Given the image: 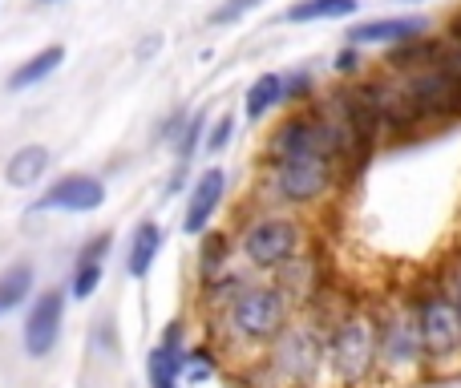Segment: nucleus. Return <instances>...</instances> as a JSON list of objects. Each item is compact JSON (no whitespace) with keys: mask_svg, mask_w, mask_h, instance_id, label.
<instances>
[{"mask_svg":"<svg viewBox=\"0 0 461 388\" xmlns=\"http://www.w3.org/2000/svg\"><path fill=\"white\" fill-rule=\"evenodd\" d=\"M287 303L276 287H247L243 295H235L227 311V324L235 336H247V340H267L284 328Z\"/></svg>","mask_w":461,"mask_h":388,"instance_id":"obj_1","label":"nucleus"},{"mask_svg":"<svg viewBox=\"0 0 461 388\" xmlns=\"http://www.w3.org/2000/svg\"><path fill=\"white\" fill-rule=\"evenodd\" d=\"M279 194L292 198V203H312L316 194L328 191L332 183V162L328 154L320 150H292V154H279Z\"/></svg>","mask_w":461,"mask_h":388,"instance_id":"obj_2","label":"nucleus"},{"mask_svg":"<svg viewBox=\"0 0 461 388\" xmlns=\"http://www.w3.org/2000/svg\"><path fill=\"white\" fill-rule=\"evenodd\" d=\"M421 348H429L433 356H457L461 352V308L446 295H433L421 308Z\"/></svg>","mask_w":461,"mask_h":388,"instance_id":"obj_3","label":"nucleus"},{"mask_svg":"<svg viewBox=\"0 0 461 388\" xmlns=\"http://www.w3.org/2000/svg\"><path fill=\"white\" fill-rule=\"evenodd\" d=\"M295 243H300V230L292 219H259L247 230V259L255 267H279L292 259Z\"/></svg>","mask_w":461,"mask_h":388,"instance_id":"obj_4","label":"nucleus"},{"mask_svg":"<svg viewBox=\"0 0 461 388\" xmlns=\"http://www.w3.org/2000/svg\"><path fill=\"white\" fill-rule=\"evenodd\" d=\"M332 365L344 381H360L373 368V332L365 320H344L332 336Z\"/></svg>","mask_w":461,"mask_h":388,"instance_id":"obj_5","label":"nucleus"},{"mask_svg":"<svg viewBox=\"0 0 461 388\" xmlns=\"http://www.w3.org/2000/svg\"><path fill=\"white\" fill-rule=\"evenodd\" d=\"M61 311H65V295L61 292H45L32 303L29 320H24V352L29 356H49L61 336Z\"/></svg>","mask_w":461,"mask_h":388,"instance_id":"obj_6","label":"nucleus"},{"mask_svg":"<svg viewBox=\"0 0 461 388\" xmlns=\"http://www.w3.org/2000/svg\"><path fill=\"white\" fill-rule=\"evenodd\" d=\"M105 203V186L89 175H65L37 198V211H97Z\"/></svg>","mask_w":461,"mask_h":388,"instance_id":"obj_7","label":"nucleus"},{"mask_svg":"<svg viewBox=\"0 0 461 388\" xmlns=\"http://www.w3.org/2000/svg\"><path fill=\"white\" fill-rule=\"evenodd\" d=\"M429 29L425 16H389V21H365L348 29V45H389V41H413Z\"/></svg>","mask_w":461,"mask_h":388,"instance_id":"obj_8","label":"nucleus"},{"mask_svg":"<svg viewBox=\"0 0 461 388\" xmlns=\"http://www.w3.org/2000/svg\"><path fill=\"white\" fill-rule=\"evenodd\" d=\"M417 352H421V328H417V320H409V316L384 320V328H381V356H384V365H393V368L413 365Z\"/></svg>","mask_w":461,"mask_h":388,"instance_id":"obj_9","label":"nucleus"},{"mask_svg":"<svg viewBox=\"0 0 461 388\" xmlns=\"http://www.w3.org/2000/svg\"><path fill=\"white\" fill-rule=\"evenodd\" d=\"M279 368L295 381H312L320 368V344L308 332H287L279 340Z\"/></svg>","mask_w":461,"mask_h":388,"instance_id":"obj_10","label":"nucleus"},{"mask_svg":"<svg viewBox=\"0 0 461 388\" xmlns=\"http://www.w3.org/2000/svg\"><path fill=\"white\" fill-rule=\"evenodd\" d=\"M219 198H223V170L211 167L207 175H203L199 183H194L191 206H186V230H191V235H199V230L211 222V214H215Z\"/></svg>","mask_w":461,"mask_h":388,"instance_id":"obj_11","label":"nucleus"},{"mask_svg":"<svg viewBox=\"0 0 461 388\" xmlns=\"http://www.w3.org/2000/svg\"><path fill=\"white\" fill-rule=\"evenodd\" d=\"M105 251H110V235H97L94 243H86V251H81V259H77V271H73V295H77V300H89V295L97 292Z\"/></svg>","mask_w":461,"mask_h":388,"instance_id":"obj_12","label":"nucleus"},{"mask_svg":"<svg viewBox=\"0 0 461 388\" xmlns=\"http://www.w3.org/2000/svg\"><path fill=\"white\" fill-rule=\"evenodd\" d=\"M441 49H446L441 41H433L421 32V37H413V41H401L384 65H393V69H425V65H438Z\"/></svg>","mask_w":461,"mask_h":388,"instance_id":"obj_13","label":"nucleus"},{"mask_svg":"<svg viewBox=\"0 0 461 388\" xmlns=\"http://www.w3.org/2000/svg\"><path fill=\"white\" fill-rule=\"evenodd\" d=\"M49 170V150L45 146H24V150H16L13 158H8V167H5V178H8V186H32L41 175Z\"/></svg>","mask_w":461,"mask_h":388,"instance_id":"obj_14","label":"nucleus"},{"mask_svg":"<svg viewBox=\"0 0 461 388\" xmlns=\"http://www.w3.org/2000/svg\"><path fill=\"white\" fill-rule=\"evenodd\" d=\"M61 61H65V49H61V45L41 49L37 57H29V61H24L21 69L8 77V89H29V86H37V81H45Z\"/></svg>","mask_w":461,"mask_h":388,"instance_id":"obj_15","label":"nucleus"},{"mask_svg":"<svg viewBox=\"0 0 461 388\" xmlns=\"http://www.w3.org/2000/svg\"><path fill=\"white\" fill-rule=\"evenodd\" d=\"M276 102H284V77H276V73H263V77H255V86L247 89V118L259 122L267 110H276Z\"/></svg>","mask_w":461,"mask_h":388,"instance_id":"obj_16","label":"nucleus"},{"mask_svg":"<svg viewBox=\"0 0 461 388\" xmlns=\"http://www.w3.org/2000/svg\"><path fill=\"white\" fill-rule=\"evenodd\" d=\"M360 0H300L287 8V21H336V16H352Z\"/></svg>","mask_w":461,"mask_h":388,"instance_id":"obj_17","label":"nucleus"},{"mask_svg":"<svg viewBox=\"0 0 461 388\" xmlns=\"http://www.w3.org/2000/svg\"><path fill=\"white\" fill-rule=\"evenodd\" d=\"M158 247H162V230L154 227V222H142V227H138V235H134V247H130V275L142 279L146 271H150Z\"/></svg>","mask_w":461,"mask_h":388,"instance_id":"obj_18","label":"nucleus"},{"mask_svg":"<svg viewBox=\"0 0 461 388\" xmlns=\"http://www.w3.org/2000/svg\"><path fill=\"white\" fill-rule=\"evenodd\" d=\"M29 287H32V271L29 267L5 271V275H0V316H5V311H13L16 303L29 295Z\"/></svg>","mask_w":461,"mask_h":388,"instance_id":"obj_19","label":"nucleus"},{"mask_svg":"<svg viewBox=\"0 0 461 388\" xmlns=\"http://www.w3.org/2000/svg\"><path fill=\"white\" fill-rule=\"evenodd\" d=\"M178 356L170 348H154L150 352V381L154 388H178Z\"/></svg>","mask_w":461,"mask_h":388,"instance_id":"obj_20","label":"nucleus"},{"mask_svg":"<svg viewBox=\"0 0 461 388\" xmlns=\"http://www.w3.org/2000/svg\"><path fill=\"white\" fill-rule=\"evenodd\" d=\"M211 368H215V360H211L207 348L191 352V360L178 356V373H186V381H203V376H211Z\"/></svg>","mask_w":461,"mask_h":388,"instance_id":"obj_21","label":"nucleus"},{"mask_svg":"<svg viewBox=\"0 0 461 388\" xmlns=\"http://www.w3.org/2000/svg\"><path fill=\"white\" fill-rule=\"evenodd\" d=\"M259 5V0H227L223 8H215V24H227V21H239L243 13H251V8Z\"/></svg>","mask_w":461,"mask_h":388,"instance_id":"obj_22","label":"nucleus"},{"mask_svg":"<svg viewBox=\"0 0 461 388\" xmlns=\"http://www.w3.org/2000/svg\"><path fill=\"white\" fill-rule=\"evenodd\" d=\"M230 126H235V118H230V113H223V118H219V126H215V134L207 138V150H211V154H219V150H223V146L230 142Z\"/></svg>","mask_w":461,"mask_h":388,"instance_id":"obj_23","label":"nucleus"},{"mask_svg":"<svg viewBox=\"0 0 461 388\" xmlns=\"http://www.w3.org/2000/svg\"><path fill=\"white\" fill-rule=\"evenodd\" d=\"M308 89H312L308 73H295L292 81H284V97H287V102H300V97H308Z\"/></svg>","mask_w":461,"mask_h":388,"instance_id":"obj_24","label":"nucleus"},{"mask_svg":"<svg viewBox=\"0 0 461 388\" xmlns=\"http://www.w3.org/2000/svg\"><path fill=\"white\" fill-rule=\"evenodd\" d=\"M199 130H203V118H194L191 126L183 130V142H178V158H191V150H194V142H199Z\"/></svg>","mask_w":461,"mask_h":388,"instance_id":"obj_25","label":"nucleus"},{"mask_svg":"<svg viewBox=\"0 0 461 388\" xmlns=\"http://www.w3.org/2000/svg\"><path fill=\"white\" fill-rule=\"evenodd\" d=\"M219 255H223V235H215L207 247H203V259H207V267H215Z\"/></svg>","mask_w":461,"mask_h":388,"instance_id":"obj_26","label":"nucleus"},{"mask_svg":"<svg viewBox=\"0 0 461 388\" xmlns=\"http://www.w3.org/2000/svg\"><path fill=\"white\" fill-rule=\"evenodd\" d=\"M336 69H340V73H352V69H357V45L344 49V53L336 57Z\"/></svg>","mask_w":461,"mask_h":388,"instance_id":"obj_27","label":"nucleus"},{"mask_svg":"<svg viewBox=\"0 0 461 388\" xmlns=\"http://www.w3.org/2000/svg\"><path fill=\"white\" fill-rule=\"evenodd\" d=\"M178 340H183V324H178V320H175V324L167 328V344H162V348H170V352H175V348H178Z\"/></svg>","mask_w":461,"mask_h":388,"instance_id":"obj_28","label":"nucleus"},{"mask_svg":"<svg viewBox=\"0 0 461 388\" xmlns=\"http://www.w3.org/2000/svg\"><path fill=\"white\" fill-rule=\"evenodd\" d=\"M449 32H454V41H457V45H461V13L454 16V21H449Z\"/></svg>","mask_w":461,"mask_h":388,"instance_id":"obj_29","label":"nucleus"},{"mask_svg":"<svg viewBox=\"0 0 461 388\" xmlns=\"http://www.w3.org/2000/svg\"><path fill=\"white\" fill-rule=\"evenodd\" d=\"M454 287H457V300H454V303H457V308H461V271H457V279H454Z\"/></svg>","mask_w":461,"mask_h":388,"instance_id":"obj_30","label":"nucleus"}]
</instances>
